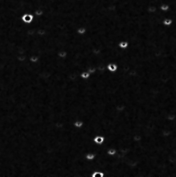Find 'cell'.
I'll return each mask as SVG.
<instances>
[{"label":"cell","instance_id":"11","mask_svg":"<svg viewBox=\"0 0 176 177\" xmlns=\"http://www.w3.org/2000/svg\"><path fill=\"white\" fill-rule=\"evenodd\" d=\"M33 14H34V15H35L36 17L41 18V17H43L44 16V10L42 8H39V9L36 10Z\"/></svg>","mask_w":176,"mask_h":177},{"label":"cell","instance_id":"10","mask_svg":"<svg viewBox=\"0 0 176 177\" xmlns=\"http://www.w3.org/2000/svg\"><path fill=\"white\" fill-rule=\"evenodd\" d=\"M95 158H96V154L94 152H88L85 155L86 160L89 161H93L95 159Z\"/></svg>","mask_w":176,"mask_h":177},{"label":"cell","instance_id":"18","mask_svg":"<svg viewBox=\"0 0 176 177\" xmlns=\"http://www.w3.org/2000/svg\"><path fill=\"white\" fill-rule=\"evenodd\" d=\"M36 35L39 36V37H44L46 35V31L45 30L44 28H39L37 29L36 31Z\"/></svg>","mask_w":176,"mask_h":177},{"label":"cell","instance_id":"22","mask_svg":"<svg viewBox=\"0 0 176 177\" xmlns=\"http://www.w3.org/2000/svg\"><path fill=\"white\" fill-rule=\"evenodd\" d=\"M141 139H142V137H141V135H139V134H134V135H133V136H132V140H133V142H134V143L139 142L141 140Z\"/></svg>","mask_w":176,"mask_h":177},{"label":"cell","instance_id":"3","mask_svg":"<svg viewBox=\"0 0 176 177\" xmlns=\"http://www.w3.org/2000/svg\"><path fill=\"white\" fill-rule=\"evenodd\" d=\"M107 70L109 73H114L117 72V70H118V65H117L116 63H114V62L109 63L107 65Z\"/></svg>","mask_w":176,"mask_h":177},{"label":"cell","instance_id":"15","mask_svg":"<svg viewBox=\"0 0 176 177\" xmlns=\"http://www.w3.org/2000/svg\"><path fill=\"white\" fill-rule=\"evenodd\" d=\"M106 154L109 157H114V156L116 155L117 150L115 148H113V147H109V148H108L107 150H106Z\"/></svg>","mask_w":176,"mask_h":177},{"label":"cell","instance_id":"19","mask_svg":"<svg viewBox=\"0 0 176 177\" xmlns=\"http://www.w3.org/2000/svg\"><path fill=\"white\" fill-rule=\"evenodd\" d=\"M162 136L164 139H168L171 135V131L169 128H165L162 131Z\"/></svg>","mask_w":176,"mask_h":177},{"label":"cell","instance_id":"7","mask_svg":"<svg viewBox=\"0 0 176 177\" xmlns=\"http://www.w3.org/2000/svg\"><path fill=\"white\" fill-rule=\"evenodd\" d=\"M28 61L30 62L31 63H33V64H36V63H38L40 60V57L37 54H32L31 55L30 57H29L28 58Z\"/></svg>","mask_w":176,"mask_h":177},{"label":"cell","instance_id":"21","mask_svg":"<svg viewBox=\"0 0 176 177\" xmlns=\"http://www.w3.org/2000/svg\"><path fill=\"white\" fill-rule=\"evenodd\" d=\"M91 74L88 73L86 70V71H83V72H82L81 73V74H80V77L83 79V80H88L89 79L90 77H91Z\"/></svg>","mask_w":176,"mask_h":177},{"label":"cell","instance_id":"16","mask_svg":"<svg viewBox=\"0 0 176 177\" xmlns=\"http://www.w3.org/2000/svg\"><path fill=\"white\" fill-rule=\"evenodd\" d=\"M173 23H174L173 19H172V18H169V17H166V18H164V19L162 21V24H163L164 26H166V27H169V26L172 25Z\"/></svg>","mask_w":176,"mask_h":177},{"label":"cell","instance_id":"1","mask_svg":"<svg viewBox=\"0 0 176 177\" xmlns=\"http://www.w3.org/2000/svg\"><path fill=\"white\" fill-rule=\"evenodd\" d=\"M21 20L24 24H32L35 20V15L31 13H26L21 16Z\"/></svg>","mask_w":176,"mask_h":177},{"label":"cell","instance_id":"5","mask_svg":"<svg viewBox=\"0 0 176 177\" xmlns=\"http://www.w3.org/2000/svg\"><path fill=\"white\" fill-rule=\"evenodd\" d=\"M146 11L151 14H156L159 11V6H155V5H150L147 7V9H146Z\"/></svg>","mask_w":176,"mask_h":177},{"label":"cell","instance_id":"4","mask_svg":"<svg viewBox=\"0 0 176 177\" xmlns=\"http://www.w3.org/2000/svg\"><path fill=\"white\" fill-rule=\"evenodd\" d=\"M57 55L61 59H65L69 56V52L66 50H59L57 53Z\"/></svg>","mask_w":176,"mask_h":177},{"label":"cell","instance_id":"20","mask_svg":"<svg viewBox=\"0 0 176 177\" xmlns=\"http://www.w3.org/2000/svg\"><path fill=\"white\" fill-rule=\"evenodd\" d=\"M17 61L21 63H24V62H26L28 59V57L26 54H19L17 56Z\"/></svg>","mask_w":176,"mask_h":177},{"label":"cell","instance_id":"2","mask_svg":"<svg viewBox=\"0 0 176 177\" xmlns=\"http://www.w3.org/2000/svg\"><path fill=\"white\" fill-rule=\"evenodd\" d=\"M93 141L97 145H103L105 142V137L102 135H94Z\"/></svg>","mask_w":176,"mask_h":177},{"label":"cell","instance_id":"17","mask_svg":"<svg viewBox=\"0 0 176 177\" xmlns=\"http://www.w3.org/2000/svg\"><path fill=\"white\" fill-rule=\"evenodd\" d=\"M166 120L169 121H174L176 120V113H169L166 115Z\"/></svg>","mask_w":176,"mask_h":177},{"label":"cell","instance_id":"8","mask_svg":"<svg viewBox=\"0 0 176 177\" xmlns=\"http://www.w3.org/2000/svg\"><path fill=\"white\" fill-rule=\"evenodd\" d=\"M159 10L161 11V12H164V13H167L170 11L171 10V7H170V5L168 3H162L159 6Z\"/></svg>","mask_w":176,"mask_h":177},{"label":"cell","instance_id":"14","mask_svg":"<svg viewBox=\"0 0 176 177\" xmlns=\"http://www.w3.org/2000/svg\"><path fill=\"white\" fill-rule=\"evenodd\" d=\"M91 177H105V175L104 172L100 171V170H96L91 173Z\"/></svg>","mask_w":176,"mask_h":177},{"label":"cell","instance_id":"23","mask_svg":"<svg viewBox=\"0 0 176 177\" xmlns=\"http://www.w3.org/2000/svg\"><path fill=\"white\" fill-rule=\"evenodd\" d=\"M86 71L89 73L91 76L92 75H94V74H95L96 73V72H97V69H96V68L95 67H94V66H90L89 68H88L87 69H86Z\"/></svg>","mask_w":176,"mask_h":177},{"label":"cell","instance_id":"13","mask_svg":"<svg viewBox=\"0 0 176 177\" xmlns=\"http://www.w3.org/2000/svg\"><path fill=\"white\" fill-rule=\"evenodd\" d=\"M83 125H84V122H83L82 120H80V119H77V120H76V121L73 122V126H74L76 128H77V129L82 128Z\"/></svg>","mask_w":176,"mask_h":177},{"label":"cell","instance_id":"6","mask_svg":"<svg viewBox=\"0 0 176 177\" xmlns=\"http://www.w3.org/2000/svg\"><path fill=\"white\" fill-rule=\"evenodd\" d=\"M115 110H116V113H123L126 110V106L123 103L118 104L115 106Z\"/></svg>","mask_w":176,"mask_h":177},{"label":"cell","instance_id":"12","mask_svg":"<svg viewBox=\"0 0 176 177\" xmlns=\"http://www.w3.org/2000/svg\"><path fill=\"white\" fill-rule=\"evenodd\" d=\"M118 47L121 50H126L129 47V43L127 40H121V41H120V43L118 44Z\"/></svg>","mask_w":176,"mask_h":177},{"label":"cell","instance_id":"24","mask_svg":"<svg viewBox=\"0 0 176 177\" xmlns=\"http://www.w3.org/2000/svg\"><path fill=\"white\" fill-rule=\"evenodd\" d=\"M175 165H176V162H175Z\"/></svg>","mask_w":176,"mask_h":177},{"label":"cell","instance_id":"9","mask_svg":"<svg viewBox=\"0 0 176 177\" xmlns=\"http://www.w3.org/2000/svg\"><path fill=\"white\" fill-rule=\"evenodd\" d=\"M87 32V28L85 26H80L76 28V33L79 36H84Z\"/></svg>","mask_w":176,"mask_h":177}]
</instances>
